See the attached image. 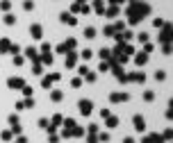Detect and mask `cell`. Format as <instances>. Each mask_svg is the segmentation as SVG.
I'll use <instances>...</instances> for the list:
<instances>
[{
  "label": "cell",
  "mask_w": 173,
  "mask_h": 143,
  "mask_svg": "<svg viewBox=\"0 0 173 143\" xmlns=\"http://www.w3.org/2000/svg\"><path fill=\"white\" fill-rule=\"evenodd\" d=\"M20 91H23V96H25V98H32V87H27V84H25Z\"/></svg>",
  "instance_id": "836d02e7"
},
{
  "label": "cell",
  "mask_w": 173,
  "mask_h": 143,
  "mask_svg": "<svg viewBox=\"0 0 173 143\" xmlns=\"http://www.w3.org/2000/svg\"><path fill=\"white\" fill-rule=\"evenodd\" d=\"M11 136H14L11 129H5V132H2V141H11Z\"/></svg>",
  "instance_id": "e575fe53"
},
{
  "label": "cell",
  "mask_w": 173,
  "mask_h": 143,
  "mask_svg": "<svg viewBox=\"0 0 173 143\" xmlns=\"http://www.w3.org/2000/svg\"><path fill=\"white\" fill-rule=\"evenodd\" d=\"M109 2H112V5H118V2H123V0H109Z\"/></svg>",
  "instance_id": "f5cc1de1"
},
{
  "label": "cell",
  "mask_w": 173,
  "mask_h": 143,
  "mask_svg": "<svg viewBox=\"0 0 173 143\" xmlns=\"http://www.w3.org/2000/svg\"><path fill=\"white\" fill-rule=\"evenodd\" d=\"M132 125H134L137 132H146V120H143V116H139V114L132 118Z\"/></svg>",
  "instance_id": "5b68a950"
},
{
  "label": "cell",
  "mask_w": 173,
  "mask_h": 143,
  "mask_svg": "<svg viewBox=\"0 0 173 143\" xmlns=\"http://www.w3.org/2000/svg\"><path fill=\"white\" fill-rule=\"evenodd\" d=\"M9 125H18V116H16V114L9 116Z\"/></svg>",
  "instance_id": "b9f144b4"
},
{
  "label": "cell",
  "mask_w": 173,
  "mask_h": 143,
  "mask_svg": "<svg viewBox=\"0 0 173 143\" xmlns=\"http://www.w3.org/2000/svg\"><path fill=\"white\" fill-rule=\"evenodd\" d=\"M77 109H80L82 116H89V114L93 111V102L91 100H80V102H77Z\"/></svg>",
  "instance_id": "3957f363"
},
{
  "label": "cell",
  "mask_w": 173,
  "mask_h": 143,
  "mask_svg": "<svg viewBox=\"0 0 173 143\" xmlns=\"http://www.w3.org/2000/svg\"><path fill=\"white\" fill-rule=\"evenodd\" d=\"M59 20H61V23H66V25H77V18L73 14H66V11H61V14H59Z\"/></svg>",
  "instance_id": "52a82bcc"
},
{
  "label": "cell",
  "mask_w": 173,
  "mask_h": 143,
  "mask_svg": "<svg viewBox=\"0 0 173 143\" xmlns=\"http://www.w3.org/2000/svg\"><path fill=\"white\" fill-rule=\"evenodd\" d=\"M39 127L41 129H48V127H50V120H48V118H41V120H39Z\"/></svg>",
  "instance_id": "f1b7e54d"
},
{
  "label": "cell",
  "mask_w": 173,
  "mask_h": 143,
  "mask_svg": "<svg viewBox=\"0 0 173 143\" xmlns=\"http://www.w3.org/2000/svg\"><path fill=\"white\" fill-rule=\"evenodd\" d=\"M153 25H155V27H164V18H155Z\"/></svg>",
  "instance_id": "7bdbcfd3"
},
{
  "label": "cell",
  "mask_w": 173,
  "mask_h": 143,
  "mask_svg": "<svg viewBox=\"0 0 173 143\" xmlns=\"http://www.w3.org/2000/svg\"><path fill=\"white\" fill-rule=\"evenodd\" d=\"M93 11H96V14H102V11H105V2H102V0H93Z\"/></svg>",
  "instance_id": "44dd1931"
},
{
  "label": "cell",
  "mask_w": 173,
  "mask_h": 143,
  "mask_svg": "<svg viewBox=\"0 0 173 143\" xmlns=\"http://www.w3.org/2000/svg\"><path fill=\"white\" fill-rule=\"evenodd\" d=\"M143 80H146V75H143L141 71H139V73H132V75H127V82H139V84H141Z\"/></svg>",
  "instance_id": "5bb4252c"
},
{
  "label": "cell",
  "mask_w": 173,
  "mask_h": 143,
  "mask_svg": "<svg viewBox=\"0 0 173 143\" xmlns=\"http://www.w3.org/2000/svg\"><path fill=\"white\" fill-rule=\"evenodd\" d=\"M146 61H148V52H137V55H134V64H137V66H143Z\"/></svg>",
  "instance_id": "7c38bea8"
},
{
  "label": "cell",
  "mask_w": 173,
  "mask_h": 143,
  "mask_svg": "<svg viewBox=\"0 0 173 143\" xmlns=\"http://www.w3.org/2000/svg\"><path fill=\"white\" fill-rule=\"evenodd\" d=\"M82 77H84L86 82H93V80H96V73H91V71H86V73H84V75H82Z\"/></svg>",
  "instance_id": "1f68e13d"
},
{
  "label": "cell",
  "mask_w": 173,
  "mask_h": 143,
  "mask_svg": "<svg viewBox=\"0 0 173 143\" xmlns=\"http://www.w3.org/2000/svg\"><path fill=\"white\" fill-rule=\"evenodd\" d=\"M25 57L32 59V61H39V52H36L34 48H25Z\"/></svg>",
  "instance_id": "ac0fdd59"
},
{
  "label": "cell",
  "mask_w": 173,
  "mask_h": 143,
  "mask_svg": "<svg viewBox=\"0 0 173 143\" xmlns=\"http://www.w3.org/2000/svg\"><path fill=\"white\" fill-rule=\"evenodd\" d=\"M7 84H9V89H23L25 87V80H23V77H9Z\"/></svg>",
  "instance_id": "8992f818"
},
{
  "label": "cell",
  "mask_w": 173,
  "mask_h": 143,
  "mask_svg": "<svg viewBox=\"0 0 173 143\" xmlns=\"http://www.w3.org/2000/svg\"><path fill=\"white\" fill-rule=\"evenodd\" d=\"M71 84H73V87H75V89H77V87H82V80H80V77H75V80H73V82H71Z\"/></svg>",
  "instance_id": "c3c4849f"
},
{
  "label": "cell",
  "mask_w": 173,
  "mask_h": 143,
  "mask_svg": "<svg viewBox=\"0 0 173 143\" xmlns=\"http://www.w3.org/2000/svg\"><path fill=\"white\" fill-rule=\"evenodd\" d=\"M73 48H75V39H68V41H64V43L57 46V52H64V55H66V52L73 50Z\"/></svg>",
  "instance_id": "277c9868"
},
{
  "label": "cell",
  "mask_w": 173,
  "mask_h": 143,
  "mask_svg": "<svg viewBox=\"0 0 173 143\" xmlns=\"http://www.w3.org/2000/svg\"><path fill=\"white\" fill-rule=\"evenodd\" d=\"M75 61H77L75 52H66V68H73V66H75Z\"/></svg>",
  "instance_id": "9a60e30c"
},
{
  "label": "cell",
  "mask_w": 173,
  "mask_h": 143,
  "mask_svg": "<svg viewBox=\"0 0 173 143\" xmlns=\"http://www.w3.org/2000/svg\"><path fill=\"white\" fill-rule=\"evenodd\" d=\"M23 9H25V11H32V9H34V2H32V0H25V2H23Z\"/></svg>",
  "instance_id": "f546056e"
},
{
  "label": "cell",
  "mask_w": 173,
  "mask_h": 143,
  "mask_svg": "<svg viewBox=\"0 0 173 143\" xmlns=\"http://www.w3.org/2000/svg\"><path fill=\"white\" fill-rule=\"evenodd\" d=\"M9 7H11V2H9V0H2V2H0V9L9 11Z\"/></svg>",
  "instance_id": "74e56055"
},
{
  "label": "cell",
  "mask_w": 173,
  "mask_h": 143,
  "mask_svg": "<svg viewBox=\"0 0 173 143\" xmlns=\"http://www.w3.org/2000/svg\"><path fill=\"white\" fill-rule=\"evenodd\" d=\"M20 107L23 109H32L34 107V100H32V98H25V100H20Z\"/></svg>",
  "instance_id": "7402d4cb"
},
{
  "label": "cell",
  "mask_w": 173,
  "mask_h": 143,
  "mask_svg": "<svg viewBox=\"0 0 173 143\" xmlns=\"http://www.w3.org/2000/svg\"><path fill=\"white\" fill-rule=\"evenodd\" d=\"M80 57H82V59H91V57H93V52L89 50V48H84V50L80 52Z\"/></svg>",
  "instance_id": "484cf974"
},
{
  "label": "cell",
  "mask_w": 173,
  "mask_h": 143,
  "mask_svg": "<svg viewBox=\"0 0 173 143\" xmlns=\"http://www.w3.org/2000/svg\"><path fill=\"white\" fill-rule=\"evenodd\" d=\"M32 73H34V75H43V66H41V61H34V66H32Z\"/></svg>",
  "instance_id": "603a6c76"
},
{
  "label": "cell",
  "mask_w": 173,
  "mask_h": 143,
  "mask_svg": "<svg viewBox=\"0 0 173 143\" xmlns=\"http://www.w3.org/2000/svg\"><path fill=\"white\" fill-rule=\"evenodd\" d=\"M162 141H164L162 134H148V136H143L141 143H162Z\"/></svg>",
  "instance_id": "8fae6325"
},
{
  "label": "cell",
  "mask_w": 173,
  "mask_h": 143,
  "mask_svg": "<svg viewBox=\"0 0 173 143\" xmlns=\"http://www.w3.org/2000/svg\"><path fill=\"white\" fill-rule=\"evenodd\" d=\"M107 116H112V111L109 109H100V118H107Z\"/></svg>",
  "instance_id": "7dc6e473"
},
{
  "label": "cell",
  "mask_w": 173,
  "mask_h": 143,
  "mask_svg": "<svg viewBox=\"0 0 173 143\" xmlns=\"http://www.w3.org/2000/svg\"><path fill=\"white\" fill-rule=\"evenodd\" d=\"M127 98H130L127 93H112V96H109V100H112V102H125Z\"/></svg>",
  "instance_id": "2e32d148"
},
{
  "label": "cell",
  "mask_w": 173,
  "mask_h": 143,
  "mask_svg": "<svg viewBox=\"0 0 173 143\" xmlns=\"http://www.w3.org/2000/svg\"><path fill=\"white\" fill-rule=\"evenodd\" d=\"M5 23H7V25H14V23H16V16L14 14H5Z\"/></svg>",
  "instance_id": "83f0119b"
},
{
  "label": "cell",
  "mask_w": 173,
  "mask_h": 143,
  "mask_svg": "<svg viewBox=\"0 0 173 143\" xmlns=\"http://www.w3.org/2000/svg\"><path fill=\"white\" fill-rule=\"evenodd\" d=\"M98 141L107 143V141H109V134H107V132H100V134H98Z\"/></svg>",
  "instance_id": "d590c367"
},
{
  "label": "cell",
  "mask_w": 173,
  "mask_h": 143,
  "mask_svg": "<svg viewBox=\"0 0 173 143\" xmlns=\"http://www.w3.org/2000/svg\"><path fill=\"white\" fill-rule=\"evenodd\" d=\"M123 143H134V138H130V136H127V138H125Z\"/></svg>",
  "instance_id": "816d5d0a"
},
{
  "label": "cell",
  "mask_w": 173,
  "mask_h": 143,
  "mask_svg": "<svg viewBox=\"0 0 173 143\" xmlns=\"http://www.w3.org/2000/svg\"><path fill=\"white\" fill-rule=\"evenodd\" d=\"M14 64H16V66H20V64H23V57H20V55H14Z\"/></svg>",
  "instance_id": "bcb514c9"
},
{
  "label": "cell",
  "mask_w": 173,
  "mask_h": 143,
  "mask_svg": "<svg viewBox=\"0 0 173 143\" xmlns=\"http://www.w3.org/2000/svg\"><path fill=\"white\" fill-rule=\"evenodd\" d=\"M153 98H155V93H153V91H146V93H143V100H148V102H150Z\"/></svg>",
  "instance_id": "ab89813d"
},
{
  "label": "cell",
  "mask_w": 173,
  "mask_h": 143,
  "mask_svg": "<svg viewBox=\"0 0 173 143\" xmlns=\"http://www.w3.org/2000/svg\"><path fill=\"white\" fill-rule=\"evenodd\" d=\"M143 52H153V43H146V46H143Z\"/></svg>",
  "instance_id": "f907efd6"
},
{
  "label": "cell",
  "mask_w": 173,
  "mask_h": 143,
  "mask_svg": "<svg viewBox=\"0 0 173 143\" xmlns=\"http://www.w3.org/2000/svg\"><path fill=\"white\" fill-rule=\"evenodd\" d=\"M100 59H102V61H109V59H112V50L102 48V50H100Z\"/></svg>",
  "instance_id": "cb8c5ba5"
},
{
  "label": "cell",
  "mask_w": 173,
  "mask_h": 143,
  "mask_svg": "<svg viewBox=\"0 0 173 143\" xmlns=\"http://www.w3.org/2000/svg\"><path fill=\"white\" fill-rule=\"evenodd\" d=\"M102 32H105V36H114V25H107Z\"/></svg>",
  "instance_id": "8d00e7d4"
},
{
  "label": "cell",
  "mask_w": 173,
  "mask_h": 143,
  "mask_svg": "<svg viewBox=\"0 0 173 143\" xmlns=\"http://www.w3.org/2000/svg\"><path fill=\"white\" fill-rule=\"evenodd\" d=\"M86 134H98V125H89V127H86Z\"/></svg>",
  "instance_id": "f35d334b"
},
{
  "label": "cell",
  "mask_w": 173,
  "mask_h": 143,
  "mask_svg": "<svg viewBox=\"0 0 173 143\" xmlns=\"http://www.w3.org/2000/svg\"><path fill=\"white\" fill-rule=\"evenodd\" d=\"M150 11V5H148L146 0H141V2H130V7H127V16H130V25H137L139 20L143 18V16Z\"/></svg>",
  "instance_id": "6da1fadb"
},
{
  "label": "cell",
  "mask_w": 173,
  "mask_h": 143,
  "mask_svg": "<svg viewBox=\"0 0 173 143\" xmlns=\"http://www.w3.org/2000/svg\"><path fill=\"white\" fill-rule=\"evenodd\" d=\"M98 71H100V73H107V71H109V61H102V59H100V66H98Z\"/></svg>",
  "instance_id": "4316f807"
},
{
  "label": "cell",
  "mask_w": 173,
  "mask_h": 143,
  "mask_svg": "<svg viewBox=\"0 0 173 143\" xmlns=\"http://www.w3.org/2000/svg\"><path fill=\"white\" fill-rule=\"evenodd\" d=\"M61 125H64V129H61V136H82V134H84V127H77L73 118L61 120Z\"/></svg>",
  "instance_id": "7a4b0ae2"
},
{
  "label": "cell",
  "mask_w": 173,
  "mask_h": 143,
  "mask_svg": "<svg viewBox=\"0 0 173 143\" xmlns=\"http://www.w3.org/2000/svg\"><path fill=\"white\" fill-rule=\"evenodd\" d=\"M18 50H20V48L16 46V43H11V48H9V52H11V55H18Z\"/></svg>",
  "instance_id": "ee69618b"
},
{
  "label": "cell",
  "mask_w": 173,
  "mask_h": 143,
  "mask_svg": "<svg viewBox=\"0 0 173 143\" xmlns=\"http://www.w3.org/2000/svg\"><path fill=\"white\" fill-rule=\"evenodd\" d=\"M50 52L52 50H46V52H41V64H48V66H50V64H52V55H50Z\"/></svg>",
  "instance_id": "e0dca14e"
},
{
  "label": "cell",
  "mask_w": 173,
  "mask_h": 143,
  "mask_svg": "<svg viewBox=\"0 0 173 143\" xmlns=\"http://www.w3.org/2000/svg\"><path fill=\"white\" fill-rule=\"evenodd\" d=\"M168 39H171V27H168L166 23H164V30H162V34H159V41H162L164 46H166V43H168Z\"/></svg>",
  "instance_id": "30bf717a"
},
{
  "label": "cell",
  "mask_w": 173,
  "mask_h": 143,
  "mask_svg": "<svg viewBox=\"0 0 173 143\" xmlns=\"http://www.w3.org/2000/svg\"><path fill=\"white\" fill-rule=\"evenodd\" d=\"M125 2H134V0H125Z\"/></svg>",
  "instance_id": "db71d44e"
},
{
  "label": "cell",
  "mask_w": 173,
  "mask_h": 143,
  "mask_svg": "<svg viewBox=\"0 0 173 143\" xmlns=\"http://www.w3.org/2000/svg\"><path fill=\"white\" fill-rule=\"evenodd\" d=\"M139 43H148V34H146V32H141V34H139Z\"/></svg>",
  "instance_id": "60d3db41"
},
{
  "label": "cell",
  "mask_w": 173,
  "mask_h": 143,
  "mask_svg": "<svg viewBox=\"0 0 173 143\" xmlns=\"http://www.w3.org/2000/svg\"><path fill=\"white\" fill-rule=\"evenodd\" d=\"M102 14H107V18H116V16H118V7H116V5L105 7V11H102Z\"/></svg>",
  "instance_id": "4fadbf2b"
},
{
  "label": "cell",
  "mask_w": 173,
  "mask_h": 143,
  "mask_svg": "<svg viewBox=\"0 0 173 143\" xmlns=\"http://www.w3.org/2000/svg\"><path fill=\"white\" fill-rule=\"evenodd\" d=\"M61 98H64V93H61V91H57V89H55V91L50 93V100H55V102H59Z\"/></svg>",
  "instance_id": "d4e9b609"
},
{
  "label": "cell",
  "mask_w": 173,
  "mask_h": 143,
  "mask_svg": "<svg viewBox=\"0 0 173 143\" xmlns=\"http://www.w3.org/2000/svg\"><path fill=\"white\" fill-rule=\"evenodd\" d=\"M86 143H98V138H96V134H89V136H86Z\"/></svg>",
  "instance_id": "f6af8a7d"
},
{
  "label": "cell",
  "mask_w": 173,
  "mask_h": 143,
  "mask_svg": "<svg viewBox=\"0 0 173 143\" xmlns=\"http://www.w3.org/2000/svg\"><path fill=\"white\" fill-rule=\"evenodd\" d=\"M48 141H50V143H57V141H59V136H57V134H52V132H50V138H48Z\"/></svg>",
  "instance_id": "681fc988"
},
{
  "label": "cell",
  "mask_w": 173,
  "mask_h": 143,
  "mask_svg": "<svg viewBox=\"0 0 173 143\" xmlns=\"http://www.w3.org/2000/svg\"><path fill=\"white\" fill-rule=\"evenodd\" d=\"M84 36H86V39H93V36H96V30H93V27H86V30H84Z\"/></svg>",
  "instance_id": "4dcf8cb0"
},
{
  "label": "cell",
  "mask_w": 173,
  "mask_h": 143,
  "mask_svg": "<svg viewBox=\"0 0 173 143\" xmlns=\"http://www.w3.org/2000/svg\"><path fill=\"white\" fill-rule=\"evenodd\" d=\"M59 73H52V75H48V77H43V80H41V87H43V89H50V84H52V82H57V80H59Z\"/></svg>",
  "instance_id": "ba28073f"
},
{
  "label": "cell",
  "mask_w": 173,
  "mask_h": 143,
  "mask_svg": "<svg viewBox=\"0 0 173 143\" xmlns=\"http://www.w3.org/2000/svg\"><path fill=\"white\" fill-rule=\"evenodd\" d=\"M9 48H11V41L9 39H2V41H0V52H2V55H7Z\"/></svg>",
  "instance_id": "d6986e66"
},
{
  "label": "cell",
  "mask_w": 173,
  "mask_h": 143,
  "mask_svg": "<svg viewBox=\"0 0 173 143\" xmlns=\"http://www.w3.org/2000/svg\"><path fill=\"white\" fill-rule=\"evenodd\" d=\"M153 77H155L157 82H162L164 77H166V73H164V71H155V75H153Z\"/></svg>",
  "instance_id": "d6a6232c"
},
{
  "label": "cell",
  "mask_w": 173,
  "mask_h": 143,
  "mask_svg": "<svg viewBox=\"0 0 173 143\" xmlns=\"http://www.w3.org/2000/svg\"><path fill=\"white\" fill-rule=\"evenodd\" d=\"M146 2H148V0H146Z\"/></svg>",
  "instance_id": "11a10c76"
},
{
  "label": "cell",
  "mask_w": 173,
  "mask_h": 143,
  "mask_svg": "<svg viewBox=\"0 0 173 143\" xmlns=\"http://www.w3.org/2000/svg\"><path fill=\"white\" fill-rule=\"evenodd\" d=\"M105 120H107V127H109V129L118 127V118H116V116H107Z\"/></svg>",
  "instance_id": "ffe728a7"
},
{
  "label": "cell",
  "mask_w": 173,
  "mask_h": 143,
  "mask_svg": "<svg viewBox=\"0 0 173 143\" xmlns=\"http://www.w3.org/2000/svg\"><path fill=\"white\" fill-rule=\"evenodd\" d=\"M30 34H32V39H41L43 36V27L39 23H34V25H30Z\"/></svg>",
  "instance_id": "9c48e42d"
}]
</instances>
